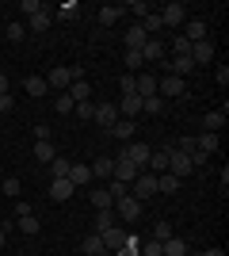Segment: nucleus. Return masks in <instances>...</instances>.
I'll use <instances>...</instances> for the list:
<instances>
[{
    "label": "nucleus",
    "mask_w": 229,
    "mask_h": 256,
    "mask_svg": "<svg viewBox=\"0 0 229 256\" xmlns=\"http://www.w3.org/2000/svg\"><path fill=\"white\" fill-rule=\"evenodd\" d=\"M184 38H187V42H203V38H207V20L187 16V23H184Z\"/></svg>",
    "instance_id": "9d476101"
},
{
    "label": "nucleus",
    "mask_w": 229,
    "mask_h": 256,
    "mask_svg": "<svg viewBox=\"0 0 229 256\" xmlns=\"http://www.w3.org/2000/svg\"><path fill=\"white\" fill-rule=\"evenodd\" d=\"M92 168V180H111V172H115V157H99L96 164H88Z\"/></svg>",
    "instance_id": "aec40b11"
},
{
    "label": "nucleus",
    "mask_w": 229,
    "mask_h": 256,
    "mask_svg": "<svg viewBox=\"0 0 229 256\" xmlns=\"http://www.w3.org/2000/svg\"><path fill=\"white\" fill-rule=\"evenodd\" d=\"M34 142H50V126H46V122L34 126Z\"/></svg>",
    "instance_id": "09e8293b"
},
{
    "label": "nucleus",
    "mask_w": 229,
    "mask_h": 256,
    "mask_svg": "<svg viewBox=\"0 0 229 256\" xmlns=\"http://www.w3.org/2000/svg\"><path fill=\"white\" fill-rule=\"evenodd\" d=\"M38 8H42L38 0H23V4H19V12H27V16H34V12H38Z\"/></svg>",
    "instance_id": "8fccbe9b"
},
{
    "label": "nucleus",
    "mask_w": 229,
    "mask_h": 256,
    "mask_svg": "<svg viewBox=\"0 0 229 256\" xmlns=\"http://www.w3.org/2000/svg\"><path fill=\"white\" fill-rule=\"evenodd\" d=\"M149 168H153V176L168 172V150H153L149 153Z\"/></svg>",
    "instance_id": "bb28decb"
},
{
    "label": "nucleus",
    "mask_w": 229,
    "mask_h": 256,
    "mask_svg": "<svg viewBox=\"0 0 229 256\" xmlns=\"http://www.w3.org/2000/svg\"><path fill=\"white\" fill-rule=\"evenodd\" d=\"M54 16H57V20H65V23H73L76 16H80V8H76V0H65V4H57V8H54Z\"/></svg>",
    "instance_id": "7c9ffc66"
},
{
    "label": "nucleus",
    "mask_w": 229,
    "mask_h": 256,
    "mask_svg": "<svg viewBox=\"0 0 229 256\" xmlns=\"http://www.w3.org/2000/svg\"><path fill=\"white\" fill-rule=\"evenodd\" d=\"M27 214H34V206L27 203V199H19V203H15V218H27Z\"/></svg>",
    "instance_id": "de8ad7c7"
},
{
    "label": "nucleus",
    "mask_w": 229,
    "mask_h": 256,
    "mask_svg": "<svg viewBox=\"0 0 229 256\" xmlns=\"http://www.w3.org/2000/svg\"><path fill=\"white\" fill-rule=\"evenodd\" d=\"M168 42H172V54H176V58H191V42H187L184 34H176V38H168Z\"/></svg>",
    "instance_id": "58836bf2"
},
{
    "label": "nucleus",
    "mask_w": 229,
    "mask_h": 256,
    "mask_svg": "<svg viewBox=\"0 0 229 256\" xmlns=\"http://www.w3.org/2000/svg\"><path fill=\"white\" fill-rule=\"evenodd\" d=\"M138 172H142V168H138L134 160H126V157L119 153V157H115V172H111V180H119V184H126V188H130V184L138 180Z\"/></svg>",
    "instance_id": "20e7f679"
},
{
    "label": "nucleus",
    "mask_w": 229,
    "mask_h": 256,
    "mask_svg": "<svg viewBox=\"0 0 229 256\" xmlns=\"http://www.w3.org/2000/svg\"><path fill=\"white\" fill-rule=\"evenodd\" d=\"M142 111H145V115H161V111H164V100H161V96L142 100Z\"/></svg>",
    "instance_id": "ea45409f"
},
{
    "label": "nucleus",
    "mask_w": 229,
    "mask_h": 256,
    "mask_svg": "<svg viewBox=\"0 0 229 256\" xmlns=\"http://www.w3.org/2000/svg\"><path fill=\"white\" fill-rule=\"evenodd\" d=\"M80 252H84V256H99V252H103V241H99V234H88L84 241H80Z\"/></svg>",
    "instance_id": "2f4dec72"
},
{
    "label": "nucleus",
    "mask_w": 229,
    "mask_h": 256,
    "mask_svg": "<svg viewBox=\"0 0 229 256\" xmlns=\"http://www.w3.org/2000/svg\"><path fill=\"white\" fill-rule=\"evenodd\" d=\"M107 134H111V138H119V142H130V134H138V126H134V118H119Z\"/></svg>",
    "instance_id": "6ab92c4d"
},
{
    "label": "nucleus",
    "mask_w": 229,
    "mask_h": 256,
    "mask_svg": "<svg viewBox=\"0 0 229 256\" xmlns=\"http://www.w3.org/2000/svg\"><path fill=\"white\" fill-rule=\"evenodd\" d=\"M4 34H8V42H23L27 27H23V23H8V27H4Z\"/></svg>",
    "instance_id": "79ce46f5"
},
{
    "label": "nucleus",
    "mask_w": 229,
    "mask_h": 256,
    "mask_svg": "<svg viewBox=\"0 0 229 256\" xmlns=\"http://www.w3.org/2000/svg\"><path fill=\"white\" fill-rule=\"evenodd\" d=\"M134 92L142 100L157 96V73H134Z\"/></svg>",
    "instance_id": "1a4fd4ad"
},
{
    "label": "nucleus",
    "mask_w": 229,
    "mask_h": 256,
    "mask_svg": "<svg viewBox=\"0 0 229 256\" xmlns=\"http://www.w3.org/2000/svg\"><path fill=\"white\" fill-rule=\"evenodd\" d=\"M99 256H111V252H99Z\"/></svg>",
    "instance_id": "bf43d9fd"
},
{
    "label": "nucleus",
    "mask_w": 229,
    "mask_h": 256,
    "mask_svg": "<svg viewBox=\"0 0 229 256\" xmlns=\"http://www.w3.org/2000/svg\"><path fill=\"white\" fill-rule=\"evenodd\" d=\"M92 122H99L103 130H111L115 122H119V107H115V104H99L96 115H92Z\"/></svg>",
    "instance_id": "9b49d317"
},
{
    "label": "nucleus",
    "mask_w": 229,
    "mask_h": 256,
    "mask_svg": "<svg viewBox=\"0 0 229 256\" xmlns=\"http://www.w3.org/2000/svg\"><path fill=\"white\" fill-rule=\"evenodd\" d=\"M73 107H76V104H73V100H69V92H61V96L54 100V111H57V115H69Z\"/></svg>",
    "instance_id": "37998d69"
},
{
    "label": "nucleus",
    "mask_w": 229,
    "mask_h": 256,
    "mask_svg": "<svg viewBox=\"0 0 229 256\" xmlns=\"http://www.w3.org/2000/svg\"><path fill=\"white\" fill-rule=\"evenodd\" d=\"M99 241H103V252H115V248L126 241V230H122V226H111V230L99 234Z\"/></svg>",
    "instance_id": "ddd939ff"
},
{
    "label": "nucleus",
    "mask_w": 229,
    "mask_h": 256,
    "mask_svg": "<svg viewBox=\"0 0 229 256\" xmlns=\"http://www.w3.org/2000/svg\"><path fill=\"white\" fill-rule=\"evenodd\" d=\"M50 23H54V16H50V8H46V4H42V8H38V12H34V16H27V27H31L34 34L50 31Z\"/></svg>",
    "instance_id": "4468645a"
},
{
    "label": "nucleus",
    "mask_w": 229,
    "mask_h": 256,
    "mask_svg": "<svg viewBox=\"0 0 229 256\" xmlns=\"http://www.w3.org/2000/svg\"><path fill=\"white\" fill-rule=\"evenodd\" d=\"M126 69H130V73H142V69H145L142 50H126Z\"/></svg>",
    "instance_id": "4c0bfd02"
},
{
    "label": "nucleus",
    "mask_w": 229,
    "mask_h": 256,
    "mask_svg": "<svg viewBox=\"0 0 229 256\" xmlns=\"http://www.w3.org/2000/svg\"><path fill=\"white\" fill-rule=\"evenodd\" d=\"M11 256H27V252H11Z\"/></svg>",
    "instance_id": "13d9d810"
},
{
    "label": "nucleus",
    "mask_w": 229,
    "mask_h": 256,
    "mask_svg": "<svg viewBox=\"0 0 229 256\" xmlns=\"http://www.w3.org/2000/svg\"><path fill=\"white\" fill-rule=\"evenodd\" d=\"M111 210H115V218H119V222H126V226L142 218V203H138L134 195H119V199L111 203Z\"/></svg>",
    "instance_id": "f03ea898"
},
{
    "label": "nucleus",
    "mask_w": 229,
    "mask_h": 256,
    "mask_svg": "<svg viewBox=\"0 0 229 256\" xmlns=\"http://www.w3.org/2000/svg\"><path fill=\"white\" fill-rule=\"evenodd\" d=\"M76 76H84V69H80V65H73V69H65V65H57V69H50V73H46V88H57V92H69V84H73Z\"/></svg>",
    "instance_id": "f257e3e1"
},
{
    "label": "nucleus",
    "mask_w": 229,
    "mask_h": 256,
    "mask_svg": "<svg viewBox=\"0 0 229 256\" xmlns=\"http://www.w3.org/2000/svg\"><path fill=\"white\" fill-rule=\"evenodd\" d=\"M130 195L138 203H142V199H153V195H157V176H153V172H138V180L130 184Z\"/></svg>",
    "instance_id": "7ed1b4c3"
},
{
    "label": "nucleus",
    "mask_w": 229,
    "mask_h": 256,
    "mask_svg": "<svg viewBox=\"0 0 229 256\" xmlns=\"http://www.w3.org/2000/svg\"><path fill=\"white\" fill-rule=\"evenodd\" d=\"M0 256H4V252H0Z\"/></svg>",
    "instance_id": "052dcab7"
},
{
    "label": "nucleus",
    "mask_w": 229,
    "mask_h": 256,
    "mask_svg": "<svg viewBox=\"0 0 229 256\" xmlns=\"http://www.w3.org/2000/svg\"><path fill=\"white\" fill-rule=\"evenodd\" d=\"M142 58H145V65H161L164 62V42H161V38H145Z\"/></svg>",
    "instance_id": "f8f14e48"
},
{
    "label": "nucleus",
    "mask_w": 229,
    "mask_h": 256,
    "mask_svg": "<svg viewBox=\"0 0 229 256\" xmlns=\"http://www.w3.org/2000/svg\"><path fill=\"white\" fill-rule=\"evenodd\" d=\"M69 168H73L69 157H54L50 160V176H54V180H69Z\"/></svg>",
    "instance_id": "c756f323"
},
{
    "label": "nucleus",
    "mask_w": 229,
    "mask_h": 256,
    "mask_svg": "<svg viewBox=\"0 0 229 256\" xmlns=\"http://www.w3.org/2000/svg\"><path fill=\"white\" fill-rule=\"evenodd\" d=\"M69 184H73V188L92 184V168H88V164H73V168H69Z\"/></svg>",
    "instance_id": "b1692460"
},
{
    "label": "nucleus",
    "mask_w": 229,
    "mask_h": 256,
    "mask_svg": "<svg viewBox=\"0 0 229 256\" xmlns=\"http://www.w3.org/2000/svg\"><path fill=\"white\" fill-rule=\"evenodd\" d=\"M161 23H164V27H184V23H187V4H180V0L164 4V8H161Z\"/></svg>",
    "instance_id": "39448f33"
},
{
    "label": "nucleus",
    "mask_w": 229,
    "mask_h": 256,
    "mask_svg": "<svg viewBox=\"0 0 229 256\" xmlns=\"http://www.w3.org/2000/svg\"><path fill=\"white\" fill-rule=\"evenodd\" d=\"M54 157H57L54 142H34V160H38V164H50Z\"/></svg>",
    "instance_id": "a878e982"
},
{
    "label": "nucleus",
    "mask_w": 229,
    "mask_h": 256,
    "mask_svg": "<svg viewBox=\"0 0 229 256\" xmlns=\"http://www.w3.org/2000/svg\"><path fill=\"white\" fill-rule=\"evenodd\" d=\"M23 192V184H19V176H8V180H4V195H11V199H15V195Z\"/></svg>",
    "instance_id": "a18cd8bd"
},
{
    "label": "nucleus",
    "mask_w": 229,
    "mask_h": 256,
    "mask_svg": "<svg viewBox=\"0 0 229 256\" xmlns=\"http://www.w3.org/2000/svg\"><path fill=\"white\" fill-rule=\"evenodd\" d=\"M119 20H122V8H119V4H103V8H99V27H115Z\"/></svg>",
    "instance_id": "5701e85b"
},
{
    "label": "nucleus",
    "mask_w": 229,
    "mask_h": 256,
    "mask_svg": "<svg viewBox=\"0 0 229 256\" xmlns=\"http://www.w3.org/2000/svg\"><path fill=\"white\" fill-rule=\"evenodd\" d=\"M115 107H119V118H138L142 115V96H138V92H126Z\"/></svg>",
    "instance_id": "6e6552de"
},
{
    "label": "nucleus",
    "mask_w": 229,
    "mask_h": 256,
    "mask_svg": "<svg viewBox=\"0 0 229 256\" xmlns=\"http://www.w3.org/2000/svg\"><path fill=\"white\" fill-rule=\"evenodd\" d=\"M15 226H19V230H23V234H27V237H38V230H42L34 214H27V218H15Z\"/></svg>",
    "instance_id": "c9c22d12"
},
{
    "label": "nucleus",
    "mask_w": 229,
    "mask_h": 256,
    "mask_svg": "<svg viewBox=\"0 0 229 256\" xmlns=\"http://www.w3.org/2000/svg\"><path fill=\"white\" fill-rule=\"evenodd\" d=\"M0 111H11V92H8V96H0Z\"/></svg>",
    "instance_id": "864d4df0"
},
{
    "label": "nucleus",
    "mask_w": 229,
    "mask_h": 256,
    "mask_svg": "<svg viewBox=\"0 0 229 256\" xmlns=\"http://www.w3.org/2000/svg\"><path fill=\"white\" fill-rule=\"evenodd\" d=\"M203 256H226V252H222V248H207Z\"/></svg>",
    "instance_id": "6e6d98bb"
},
{
    "label": "nucleus",
    "mask_w": 229,
    "mask_h": 256,
    "mask_svg": "<svg viewBox=\"0 0 229 256\" xmlns=\"http://www.w3.org/2000/svg\"><path fill=\"white\" fill-rule=\"evenodd\" d=\"M142 256H164L161 241H153V237H145V241H142Z\"/></svg>",
    "instance_id": "c03bdc74"
},
{
    "label": "nucleus",
    "mask_w": 229,
    "mask_h": 256,
    "mask_svg": "<svg viewBox=\"0 0 229 256\" xmlns=\"http://www.w3.org/2000/svg\"><path fill=\"white\" fill-rule=\"evenodd\" d=\"M222 126H226V115H222V111H207V115H203V130L214 134V130H222Z\"/></svg>",
    "instance_id": "f704fd0d"
},
{
    "label": "nucleus",
    "mask_w": 229,
    "mask_h": 256,
    "mask_svg": "<svg viewBox=\"0 0 229 256\" xmlns=\"http://www.w3.org/2000/svg\"><path fill=\"white\" fill-rule=\"evenodd\" d=\"M111 256H142V237H134V234H126V241H122L119 248Z\"/></svg>",
    "instance_id": "412c9836"
},
{
    "label": "nucleus",
    "mask_w": 229,
    "mask_h": 256,
    "mask_svg": "<svg viewBox=\"0 0 229 256\" xmlns=\"http://www.w3.org/2000/svg\"><path fill=\"white\" fill-rule=\"evenodd\" d=\"M0 252H4V230H0Z\"/></svg>",
    "instance_id": "4d7b16f0"
},
{
    "label": "nucleus",
    "mask_w": 229,
    "mask_h": 256,
    "mask_svg": "<svg viewBox=\"0 0 229 256\" xmlns=\"http://www.w3.org/2000/svg\"><path fill=\"white\" fill-rule=\"evenodd\" d=\"M119 88H122V96H126V92H134V73H126V76H122V80H119Z\"/></svg>",
    "instance_id": "3c124183"
},
{
    "label": "nucleus",
    "mask_w": 229,
    "mask_h": 256,
    "mask_svg": "<svg viewBox=\"0 0 229 256\" xmlns=\"http://www.w3.org/2000/svg\"><path fill=\"white\" fill-rule=\"evenodd\" d=\"M168 237H176L172 222H157V226H153V241H168Z\"/></svg>",
    "instance_id": "a19ab883"
},
{
    "label": "nucleus",
    "mask_w": 229,
    "mask_h": 256,
    "mask_svg": "<svg viewBox=\"0 0 229 256\" xmlns=\"http://www.w3.org/2000/svg\"><path fill=\"white\" fill-rule=\"evenodd\" d=\"M122 12H130L134 20L142 23L145 16H149V12H153V4H149V0H130V4H126V8H122Z\"/></svg>",
    "instance_id": "c85d7f7f"
},
{
    "label": "nucleus",
    "mask_w": 229,
    "mask_h": 256,
    "mask_svg": "<svg viewBox=\"0 0 229 256\" xmlns=\"http://www.w3.org/2000/svg\"><path fill=\"white\" fill-rule=\"evenodd\" d=\"M73 111H76V115H80V118H92V115H96V104L88 100V104H76Z\"/></svg>",
    "instance_id": "49530a36"
},
{
    "label": "nucleus",
    "mask_w": 229,
    "mask_h": 256,
    "mask_svg": "<svg viewBox=\"0 0 229 256\" xmlns=\"http://www.w3.org/2000/svg\"><path fill=\"white\" fill-rule=\"evenodd\" d=\"M23 88H27V96H34V100H42L46 92H50V88H46V76H27Z\"/></svg>",
    "instance_id": "393cba45"
},
{
    "label": "nucleus",
    "mask_w": 229,
    "mask_h": 256,
    "mask_svg": "<svg viewBox=\"0 0 229 256\" xmlns=\"http://www.w3.org/2000/svg\"><path fill=\"white\" fill-rule=\"evenodd\" d=\"M76 188L69 180H50V199H57V203H65V199H73Z\"/></svg>",
    "instance_id": "f3484780"
},
{
    "label": "nucleus",
    "mask_w": 229,
    "mask_h": 256,
    "mask_svg": "<svg viewBox=\"0 0 229 256\" xmlns=\"http://www.w3.org/2000/svg\"><path fill=\"white\" fill-rule=\"evenodd\" d=\"M191 62L195 65H210L214 62V42H207V38H203V42H191Z\"/></svg>",
    "instance_id": "2eb2a0df"
},
{
    "label": "nucleus",
    "mask_w": 229,
    "mask_h": 256,
    "mask_svg": "<svg viewBox=\"0 0 229 256\" xmlns=\"http://www.w3.org/2000/svg\"><path fill=\"white\" fill-rule=\"evenodd\" d=\"M184 92H187V84L180 80V76H172V73L157 76V96H161V100H168V96H184Z\"/></svg>",
    "instance_id": "423d86ee"
},
{
    "label": "nucleus",
    "mask_w": 229,
    "mask_h": 256,
    "mask_svg": "<svg viewBox=\"0 0 229 256\" xmlns=\"http://www.w3.org/2000/svg\"><path fill=\"white\" fill-rule=\"evenodd\" d=\"M218 146H222V138H218V134H210V130L195 134V150H203L207 157H210V153H218Z\"/></svg>",
    "instance_id": "a211bd4d"
},
{
    "label": "nucleus",
    "mask_w": 229,
    "mask_h": 256,
    "mask_svg": "<svg viewBox=\"0 0 229 256\" xmlns=\"http://www.w3.org/2000/svg\"><path fill=\"white\" fill-rule=\"evenodd\" d=\"M69 100H73V104H88V100H92V84H88L84 76H76L73 84H69Z\"/></svg>",
    "instance_id": "dca6fc26"
},
{
    "label": "nucleus",
    "mask_w": 229,
    "mask_h": 256,
    "mask_svg": "<svg viewBox=\"0 0 229 256\" xmlns=\"http://www.w3.org/2000/svg\"><path fill=\"white\" fill-rule=\"evenodd\" d=\"M214 76H218V84L226 88V84H229V65H222V69H218V73H214Z\"/></svg>",
    "instance_id": "603ef678"
},
{
    "label": "nucleus",
    "mask_w": 229,
    "mask_h": 256,
    "mask_svg": "<svg viewBox=\"0 0 229 256\" xmlns=\"http://www.w3.org/2000/svg\"><path fill=\"white\" fill-rule=\"evenodd\" d=\"M149 146H145V142H126V146H122V157L126 160H134V164H138V168H142V164H149Z\"/></svg>",
    "instance_id": "0eeeda50"
},
{
    "label": "nucleus",
    "mask_w": 229,
    "mask_h": 256,
    "mask_svg": "<svg viewBox=\"0 0 229 256\" xmlns=\"http://www.w3.org/2000/svg\"><path fill=\"white\" fill-rule=\"evenodd\" d=\"M164 256H187V241L184 237H168V241H161Z\"/></svg>",
    "instance_id": "cd10ccee"
},
{
    "label": "nucleus",
    "mask_w": 229,
    "mask_h": 256,
    "mask_svg": "<svg viewBox=\"0 0 229 256\" xmlns=\"http://www.w3.org/2000/svg\"><path fill=\"white\" fill-rule=\"evenodd\" d=\"M0 96H8V73H0Z\"/></svg>",
    "instance_id": "5fc2aeb1"
},
{
    "label": "nucleus",
    "mask_w": 229,
    "mask_h": 256,
    "mask_svg": "<svg viewBox=\"0 0 229 256\" xmlns=\"http://www.w3.org/2000/svg\"><path fill=\"white\" fill-rule=\"evenodd\" d=\"M88 199H92V206H96V210H111V203H115V199L107 195V188H96Z\"/></svg>",
    "instance_id": "72a5a7b5"
},
{
    "label": "nucleus",
    "mask_w": 229,
    "mask_h": 256,
    "mask_svg": "<svg viewBox=\"0 0 229 256\" xmlns=\"http://www.w3.org/2000/svg\"><path fill=\"white\" fill-rule=\"evenodd\" d=\"M145 38H149V34L142 31V23H134L130 31H126V38H122V42H126V50H142V46H145Z\"/></svg>",
    "instance_id": "4be33fe9"
},
{
    "label": "nucleus",
    "mask_w": 229,
    "mask_h": 256,
    "mask_svg": "<svg viewBox=\"0 0 229 256\" xmlns=\"http://www.w3.org/2000/svg\"><path fill=\"white\" fill-rule=\"evenodd\" d=\"M119 222L115 218V210H96V234H103V230H111V226Z\"/></svg>",
    "instance_id": "e433bc0d"
},
{
    "label": "nucleus",
    "mask_w": 229,
    "mask_h": 256,
    "mask_svg": "<svg viewBox=\"0 0 229 256\" xmlns=\"http://www.w3.org/2000/svg\"><path fill=\"white\" fill-rule=\"evenodd\" d=\"M157 192H164V195L180 192V180H176L172 172H161V176H157Z\"/></svg>",
    "instance_id": "473e14b6"
}]
</instances>
